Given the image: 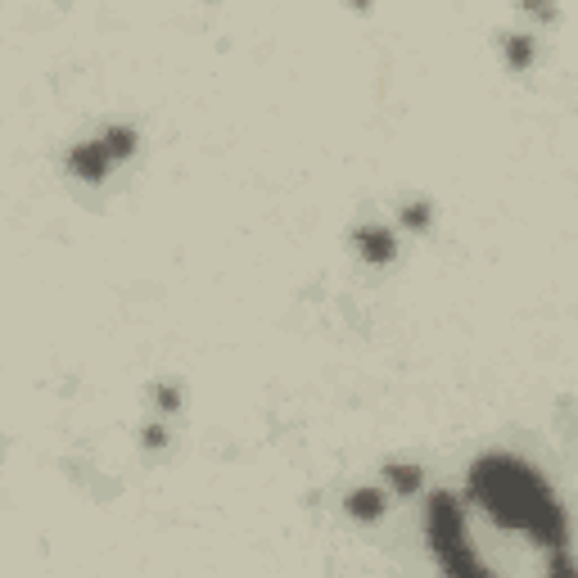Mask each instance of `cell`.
I'll list each match as a JSON object with an SVG mask.
<instances>
[{"instance_id": "ba28073f", "label": "cell", "mask_w": 578, "mask_h": 578, "mask_svg": "<svg viewBox=\"0 0 578 578\" xmlns=\"http://www.w3.org/2000/svg\"><path fill=\"white\" fill-rule=\"evenodd\" d=\"M502 55H506V68L524 73V68H534L538 45H534V36H528V32H506V41H502Z\"/></svg>"}, {"instance_id": "277c9868", "label": "cell", "mask_w": 578, "mask_h": 578, "mask_svg": "<svg viewBox=\"0 0 578 578\" xmlns=\"http://www.w3.org/2000/svg\"><path fill=\"white\" fill-rule=\"evenodd\" d=\"M353 245H357V254H362L371 267H384V263L398 258V231L384 226V222H366V226L353 231Z\"/></svg>"}, {"instance_id": "7a4b0ae2", "label": "cell", "mask_w": 578, "mask_h": 578, "mask_svg": "<svg viewBox=\"0 0 578 578\" xmlns=\"http://www.w3.org/2000/svg\"><path fill=\"white\" fill-rule=\"evenodd\" d=\"M420 528H425V552H429L434 565L443 569V578H497L489 569V560L479 556L474 538H470V515H465L461 493L434 489L425 497Z\"/></svg>"}, {"instance_id": "9c48e42d", "label": "cell", "mask_w": 578, "mask_h": 578, "mask_svg": "<svg viewBox=\"0 0 578 578\" xmlns=\"http://www.w3.org/2000/svg\"><path fill=\"white\" fill-rule=\"evenodd\" d=\"M398 222H403L407 231H425V226L434 222V204H429V200H411V204L398 208Z\"/></svg>"}, {"instance_id": "6da1fadb", "label": "cell", "mask_w": 578, "mask_h": 578, "mask_svg": "<svg viewBox=\"0 0 578 578\" xmlns=\"http://www.w3.org/2000/svg\"><path fill=\"white\" fill-rule=\"evenodd\" d=\"M465 506L484 511L506 534H524L538 552H569V511L552 479L515 452H484L465 465Z\"/></svg>"}, {"instance_id": "5b68a950", "label": "cell", "mask_w": 578, "mask_h": 578, "mask_svg": "<svg viewBox=\"0 0 578 578\" xmlns=\"http://www.w3.org/2000/svg\"><path fill=\"white\" fill-rule=\"evenodd\" d=\"M95 140H100V150L109 154V163L122 168V163L140 150V127H136V122H109Z\"/></svg>"}, {"instance_id": "7c38bea8", "label": "cell", "mask_w": 578, "mask_h": 578, "mask_svg": "<svg viewBox=\"0 0 578 578\" xmlns=\"http://www.w3.org/2000/svg\"><path fill=\"white\" fill-rule=\"evenodd\" d=\"M140 443H144V448H168V425H163V420L144 425V429H140Z\"/></svg>"}, {"instance_id": "30bf717a", "label": "cell", "mask_w": 578, "mask_h": 578, "mask_svg": "<svg viewBox=\"0 0 578 578\" xmlns=\"http://www.w3.org/2000/svg\"><path fill=\"white\" fill-rule=\"evenodd\" d=\"M154 407H159L163 416L181 411V394H176V384H159V389H154Z\"/></svg>"}, {"instance_id": "52a82bcc", "label": "cell", "mask_w": 578, "mask_h": 578, "mask_svg": "<svg viewBox=\"0 0 578 578\" xmlns=\"http://www.w3.org/2000/svg\"><path fill=\"white\" fill-rule=\"evenodd\" d=\"M384 493H398V497H416L420 493V484H425V470L420 465H411V461H389L384 465Z\"/></svg>"}, {"instance_id": "8fae6325", "label": "cell", "mask_w": 578, "mask_h": 578, "mask_svg": "<svg viewBox=\"0 0 578 578\" xmlns=\"http://www.w3.org/2000/svg\"><path fill=\"white\" fill-rule=\"evenodd\" d=\"M547 578H574L569 552H547Z\"/></svg>"}, {"instance_id": "8992f818", "label": "cell", "mask_w": 578, "mask_h": 578, "mask_svg": "<svg viewBox=\"0 0 578 578\" xmlns=\"http://www.w3.org/2000/svg\"><path fill=\"white\" fill-rule=\"evenodd\" d=\"M344 511L357 524H375V520H384V511H389V493L384 489H353L344 497Z\"/></svg>"}, {"instance_id": "3957f363", "label": "cell", "mask_w": 578, "mask_h": 578, "mask_svg": "<svg viewBox=\"0 0 578 578\" xmlns=\"http://www.w3.org/2000/svg\"><path fill=\"white\" fill-rule=\"evenodd\" d=\"M64 163H68V172H73L77 181H86V185H100V181H109V176L118 172V168L109 163V154L100 150V140H95V136H90V140H77Z\"/></svg>"}]
</instances>
